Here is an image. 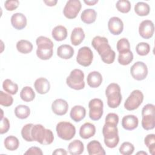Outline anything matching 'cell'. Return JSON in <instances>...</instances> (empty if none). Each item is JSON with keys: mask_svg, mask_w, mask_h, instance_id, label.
Returning <instances> with one entry per match:
<instances>
[{"mask_svg": "<svg viewBox=\"0 0 155 155\" xmlns=\"http://www.w3.org/2000/svg\"><path fill=\"white\" fill-rule=\"evenodd\" d=\"M91 45L97 51L104 63L111 64L114 61L116 53L111 49L108 44V41L105 37L95 36L91 41Z\"/></svg>", "mask_w": 155, "mask_h": 155, "instance_id": "1", "label": "cell"}, {"mask_svg": "<svg viewBox=\"0 0 155 155\" xmlns=\"http://www.w3.org/2000/svg\"><path fill=\"white\" fill-rule=\"evenodd\" d=\"M31 136L33 141H36L44 145L51 144L54 140V136L51 130L45 128L41 124L33 125L31 131Z\"/></svg>", "mask_w": 155, "mask_h": 155, "instance_id": "2", "label": "cell"}, {"mask_svg": "<svg viewBox=\"0 0 155 155\" xmlns=\"http://www.w3.org/2000/svg\"><path fill=\"white\" fill-rule=\"evenodd\" d=\"M36 43L38 46L36 55L40 59L48 60L52 57L54 44L49 38L43 36H39Z\"/></svg>", "mask_w": 155, "mask_h": 155, "instance_id": "3", "label": "cell"}, {"mask_svg": "<svg viewBox=\"0 0 155 155\" xmlns=\"http://www.w3.org/2000/svg\"><path fill=\"white\" fill-rule=\"evenodd\" d=\"M102 134L104 137V143L107 147L113 148L117 145L119 137L117 125L105 123L102 128Z\"/></svg>", "mask_w": 155, "mask_h": 155, "instance_id": "4", "label": "cell"}, {"mask_svg": "<svg viewBox=\"0 0 155 155\" xmlns=\"http://www.w3.org/2000/svg\"><path fill=\"white\" fill-rule=\"evenodd\" d=\"M105 95L107 97V105L111 108H116L119 106L122 101L120 86L116 83L110 84L106 90Z\"/></svg>", "mask_w": 155, "mask_h": 155, "instance_id": "5", "label": "cell"}, {"mask_svg": "<svg viewBox=\"0 0 155 155\" xmlns=\"http://www.w3.org/2000/svg\"><path fill=\"white\" fill-rule=\"evenodd\" d=\"M142 126L145 130H152L155 127L154 105L151 104L145 105L142 110Z\"/></svg>", "mask_w": 155, "mask_h": 155, "instance_id": "6", "label": "cell"}, {"mask_svg": "<svg viewBox=\"0 0 155 155\" xmlns=\"http://www.w3.org/2000/svg\"><path fill=\"white\" fill-rule=\"evenodd\" d=\"M84 73L80 69H74L66 79L67 85L71 88L79 90L85 87Z\"/></svg>", "mask_w": 155, "mask_h": 155, "instance_id": "7", "label": "cell"}, {"mask_svg": "<svg viewBox=\"0 0 155 155\" xmlns=\"http://www.w3.org/2000/svg\"><path fill=\"white\" fill-rule=\"evenodd\" d=\"M56 130L59 137L65 140H70L76 134L75 127L69 122H60L56 125Z\"/></svg>", "mask_w": 155, "mask_h": 155, "instance_id": "8", "label": "cell"}, {"mask_svg": "<svg viewBox=\"0 0 155 155\" xmlns=\"http://www.w3.org/2000/svg\"><path fill=\"white\" fill-rule=\"evenodd\" d=\"M143 94L139 90H133L126 99L124 103V107L128 111L137 109L142 103Z\"/></svg>", "mask_w": 155, "mask_h": 155, "instance_id": "9", "label": "cell"}, {"mask_svg": "<svg viewBox=\"0 0 155 155\" xmlns=\"http://www.w3.org/2000/svg\"><path fill=\"white\" fill-rule=\"evenodd\" d=\"M104 104L101 99L94 98L88 104L89 117L93 120H99L103 115Z\"/></svg>", "mask_w": 155, "mask_h": 155, "instance_id": "10", "label": "cell"}, {"mask_svg": "<svg viewBox=\"0 0 155 155\" xmlns=\"http://www.w3.org/2000/svg\"><path fill=\"white\" fill-rule=\"evenodd\" d=\"M81 7L82 5L80 1L69 0L67 2L64 8V15L68 19H74L78 16Z\"/></svg>", "mask_w": 155, "mask_h": 155, "instance_id": "11", "label": "cell"}, {"mask_svg": "<svg viewBox=\"0 0 155 155\" xmlns=\"http://www.w3.org/2000/svg\"><path fill=\"white\" fill-rule=\"evenodd\" d=\"M93 58V54L88 47H82L79 49L76 56L77 62L84 67L91 65Z\"/></svg>", "mask_w": 155, "mask_h": 155, "instance_id": "12", "label": "cell"}, {"mask_svg": "<svg viewBox=\"0 0 155 155\" xmlns=\"http://www.w3.org/2000/svg\"><path fill=\"white\" fill-rule=\"evenodd\" d=\"M130 73L134 79L137 81L143 80L148 74L147 66L144 62L137 61L131 67Z\"/></svg>", "mask_w": 155, "mask_h": 155, "instance_id": "13", "label": "cell"}, {"mask_svg": "<svg viewBox=\"0 0 155 155\" xmlns=\"http://www.w3.org/2000/svg\"><path fill=\"white\" fill-rule=\"evenodd\" d=\"M154 31L153 22L150 20H144L141 22L139 26V33L144 39L151 38Z\"/></svg>", "mask_w": 155, "mask_h": 155, "instance_id": "14", "label": "cell"}, {"mask_svg": "<svg viewBox=\"0 0 155 155\" xmlns=\"http://www.w3.org/2000/svg\"><path fill=\"white\" fill-rule=\"evenodd\" d=\"M108 28L111 34L114 35H119L123 31L124 24L119 18L114 16L109 19Z\"/></svg>", "mask_w": 155, "mask_h": 155, "instance_id": "15", "label": "cell"}, {"mask_svg": "<svg viewBox=\"0 0 155 155\" xmlns=\"http://www.w3.org/2000/svg\"><path fill=\"white\" fill-rule=\"evenodd\" d=\"M68 109L67 102L63 99H57L54 100L51 104V110L53 112L58 116L65 114Z\"/></svg>", "mask_w": 155, "mask_h": 155, "instance_id": "16", "label": "cell"}, {"mask_svg": "<svg viewBox=\"0 0 155 155\" xmlns=\"http://www.w3.org/2000/svg\"><path fill=\"white\" fill-rule=\"evenodd\" d=\"M11 24L16 30H22L27 25V18L21 13H16L11 17Z\"/></svg>", "mask_w": 155, "mask_h": 155, "instance_id": "17", "label": "cell"}, {"mask_svg": "<svg viewBox=\"0 0 155 155\" xmlns=\"http://www.w3.org/2000/svg\"><path fill=\"white\" fill-rule=\"evenodd\" d=\"M122 126L127 130H133L136 128L139 124L138 118L133 114H128L123 117L122 119Z\"/></svg>", "mask_w": 155, "mask_h": 155, "instance_id": "18", "label": "cell"}, {"mask_svg": "<svg viewBox=\"0 0 155 155\" xmlns=\"http://www.w3.org/2000/svg\"><path fill=\"white\" fill-rule=\"evenodd\" d=\"M34 87L38 93L44 94L49 91L50 89V84L46 78H39L35 81Z\"/></svg>", "mask_w": 155, "mask_h": 155, "instance_id": "19", "label": "cell"}, {"mask_svg": "<svg viewBox=\"0 0 155 155\" xmlns=\"http://www.w3.org/2000/svg\"><path fill=\"white\" fill-rule=\"evenodd\" d=\"M95 133L96 127L93 124L90 122L84 124L79 130V136L84 139H87L93 137Z\"/></svg>", "mask_w": 155, "mask_h": 155, "instance_id": "20", "label": "cell"}, {"mask_svg": "<svg viewBox=\"0 0 155 155\" xmlns=\"http://www.w3.org/2000/svg\"><path fill=\"white\" fill-rule=\"evenodd\" d=\"M85 108L81 105H75L73 107L70 113L71 119L76 122L82 120L85 117Z\"/></svg>", "mask_w": 155, "mask_h": 155, "instance_id": "21", "label": "cell"}, {"mask_svg": "<svg viewBox=\"0 0 155 155\" xmlns=\"http://www.w3.org/2000/svg\"><path fill=\"white\" fill-rule=\"evenodd\" d=\"M88 85L91 88H97L101 85L102 82L101 74L97 71L90 72L87 78Z\"/></svg>", "mask_w": 155, "mask_h": 155, "instance_id": "22", "label": "cell"}, {"mask_svg": "<svg viewBox=\"0 0 155 155\" xmlns=\"http://www.w3.org/2000/svg\"><path fill=\"white\" fill-rule=\"evenodd\" d=\"M87 148L90 155H105L106 154L101 143L96 140L90 141L88 143Z\"/></svg>", "mask_w": 155, "mask_h": 155, "instance_id": "23", "label": "cell"}, {"mask_svg": "<svg viewBox=\"0 0 155 155\" xmlns=\"http://www.w3.org/2000/svg\"><path fill=\"white\" fill-rule=\"evenodd\" d=\"M85 38V33L81 27H75L71 31L70 40L71 44L77 46L81 44Z\"/></svg>", "mask_w": 155, "mask_h": 155, "instance_id": "24", "label": "cell"}, {"mask_svg": "<svg viewBox=\"0 0 155 155\" xmlns=\"http://www.w3.org/2000/svg\"><path fill=\"white\" fill-rule=\"evenodd\" d=\"M74 54L73 48L68 44H63L58 47L57 55L64 59H70Z\"/></svg>", "mask_w": 155, "mask_h": 155, "instance_id": "25", "label": "cell"}, {"mask_svg": "<svg viewBox=\"0 0 155 155\" xmlns=\"http://www.w3.org/2000/svg\"><path fill=\"white\" fill-rule=\"evenodd\" d=\"M97 17V13L93 8L85 9L81 13V19L85 24H90L95 22Z\"/></svg>", "mask_w": 155, "mask_h": 155, "instance_id": "26", "label": "cell"}, {"mask_svg": "<svg viewBox=\"0 0 155 155\" xmlns=\"http://www.w3.org/2000/svg\"><path fill=\"white\" fill-rule=\"evenodd\" d=\"M51 35L53 39L56 41H64L67 36V28L61 25H57L52 30Z\"/></svg>", "mask_w": 155, "mask_h": 155, "instance_id": "27", "label": "cell"}, {"mask_svg": "<svg viewBox=\"0 0 155 155\" xmlns=\"http://www.w3.org/2000/svg\"><path fill=\"white\" fill-rule=\"evenodd\" d=\"M84 147L83 143L79 140H74L68 146V151L70 154L79 155L84 151Z\"/></svg>", "mask_w": 155, "mask_h": 155, "instance_id": "28", "label": "cell"}, {"mask_svg": "<svg viewBox=\"0 0 155 155\" xmlns=\"http://www.w3.org/2000/svg\"><path fill=\"white\" fill-rule=\"evenodd\" d=\"M18 51L22 54H28L33 50V44L31 42L25 39H21L16 43Z\"/></svg>", "mask_w": 155, "mask_h": 155, "instance_id": "29", "label": "cell"}, {"mask_svg": "<svg viewBox=\"0 0 155 155\" xmlns=\"http://www.w3.org/2000/svg\"><path fill=\"white\" fill-rule=\"evenodd\" d=\"M4 144L7 150L15 151L18 148L19 146V141L16 137L14 136H9L5 139Z\"/></svg>", "mask_w": 155, "mask_h": 155, "instance_id": "30", "label": "cell"}, {"mask_svg": "<svg viewBox=\"0 0 155 155\" xmlns=\"http://www.w3.org/2000/svg\"><path fill=\"white\" fill-rule=\"evenodd\" d=\"M134 12L138 16H147L150 12V7L147 3L144 2H138L134 5Z\"/></svg>", "mask_w": 155, "mask_h": 155, "instance_id": "31", "label": "cell"}, {"mask_svg": "<svg viewBox=\"0 0 155 155\" xmlns=\"http://www.w3.org/2000/svg\"><path fill=\"white\" fill-rule=\"evenodd\" d=\"M20 97L24 102H30L35 97V93L31 87L26 86L24 87L21 91Z\"/></svg>", "mask_w": 155, "mask_h": 155, "instance_id": "32", "label": "cell"}, {"mask_svg": "<svg viewBox=\"0 0 155 155\" xmlns=\"http://www.w3.org/2000/svg\"><path fill=\"white\" fill-rule=\"evenodd\" d=\"M15 116L20 119H24L27 118L30 114V108L25 105H19L15 109Z\"/></svg>", "mask_w": 155, "mask_h": 155, "instance_id": "33", "label": "cell"}, {"mask_svg": "<svg viewBox=\"0 0 155 155\" xmlns=\"http://www.w3.org/2000/svg\"><path fill=\"white\" fill-rule=\"evenodd\" d=\"M133 59V54L131 51H125L119 53L118 62L122 65H127L130 64Z\"/></svg>", "mask_w": 155, "mask_h": 155, "instance_id": "34", "label": "cell"}, {"mask_svg": "<svg viewBox=\"0 0 155 155\" xmlns=\"http://www.w3.org/2000/svg\"><path fill=\"white\" fill-rule=\"evenodd\" d=\"M2 88L5 91L10 94H15L18 91V85L9 79H5L2 83Z\"/></svg>", "mask_w": 155, "mask_h": 155, "instance_id": "35", "label": "cell"}, {"mask_svg": "<svg viewBox=\"0 0 155 155\" xmlns=\"http://www.w3.org/2000/svg\"><path fill=\"white\" fill-rule=\"evenodd\" d=\"M116 7L117 10L123 13H127L131 10V5L128 0H119L116 4Z\"/></svg>", "mask_w": 155, "mask_h": 155, "instance_id": "36", "label": "cell"}, {"mask_svg": "<svg viewBox=\"0 0 155 155\" xmlns=\"http://www.w3.org/2000/svg\"><path fill=\"white\" fill-rule=\"evenodd\" d=\"M144 143L148 147L150 153L151 154H154L155 151V135L154 134H149L144 139Z\"/></svg>", "mask_w": 155, "mask_h": 155, "instance_id": "37", "label": "cell"}, {"mask_svg": "<svg viewBox=\"0 0 155 155\" xmlns=\"http://www.w3.org/2000/svg\"><path fill=\"white\" fill-rule=\"evenodd\" d=\"M119 150V153L122 155H130L134 152V147L131 143L125 142L122 143Z\"/></svg>", "mask_w": 155, "mask_h": 155, "instance_id": "38", "label": "cell"}, {"mask_svg": "<svg viewBox=\"0 0 155 155\" xmlns=\"http://www.w3.org/2000/svg\"><path fill=\"white\" fill-rule=\"evenodd\" d=\"M33 126V124H27L25 125L21 130V136L22 138L27 142L33 141L31 136V131Z\"/></svg>", "mask_w": 155, "mask_h": 155, "instance_id": "39", "label": "cell"}, {"mask_svg": "<svg viewBox=\"0 0 155 155\" xmlns=\"http://www.w3.org/2000/svg\"><path fill=\"white\" fill-rule=\"evenodd\" d=\"M136 51L140 56H146L150 51V46L147 42H139L136 47Z\"/></svg>", "mask_w": 155, "mask_h": 155, "instance_id": "40", "label": "cell"}, {"mask_svg": "<svg viewBox=\"0 0 155 155\" xmlns=\"http://www.w3.org/2000/svg\"><path fill=\"white\" fill-rule=\"evenodd\" d=\"M116 48L119 53L130 50V44L128 40L125 38L119 39L117 42Z\"/></svg>", "mask_w": 155, "mask_h": 155, "instance_id": "41", "label": "cell"}, {"mask_svg": "<svg viewBox=\"0 0 155 155\" xmlns=\"http://www.w3.org/2000/svg\"><path fill=\"white\" fill-rule=\"evenodd\" d=\"M13 102V99L10 94L0 91V104L4 107H10Z\"/></svg>", "mask_w": 155, "mask_h": 155, "instance_id": "42", "label": "cell"}, {"mask_svg": "<svg viewBox=\"0 0 155 155\" xmlns=\"http://www.w3.org/2000/svg\"><path fill=\"white\" fill-rule=\"evenodd\" d=\"M105 122L107 124L117 125V124L119 122V116L117 114L114 113H108L105 117Z\"/></svg>", "mask_w": 155, "mask_h": 155, "instance_id": "43", "label": "cell"}, {"mask_svg": "<svg viewBox=\"0 0 155 155\" xmlns=\"http://www.w3.org/2000/svg\"><path fill=\"white\" fill-rule=\"evenodd\" d=\"M19 5L18 0H7L4 2V7L8 11H13L16 9Z\"/></svg>", "mask_w": 155, "mask_h": 155, "instance_id": "44", "label": "cell"}, {"mask_svg": "<svg viewBox=\"0 0 155 155\" xmlns=\"http://www.w3.org/2000/svg\"><path fill=\"white\" fill-rule=\"evenodd\" d=\"M10 122L7 117H3L1 119V127H0V133L1 134L6 133L10 128Z\"/></svg>", "mask_w": 155, "mask_h": 155, "instance_id": "45", "label": "cell"}, {"mask_svg": "<svg viewBox=\"0 0 155 155\" xmlns=\"http://www.w3.org/2000/svg\"><path fill=\"white\" fill-rule=\"evenodd\" d=\"M24 154H32V155H42L43 153L41 149L37 147H31L28 148Z\"/></svg>", "mask_w": 155, "mask_h": 155, "instance_id": "46", "label": "cell"}, {"mask_svg": "<svg viewBox=\"0 0 155 155\" xmlns=\"http://www.w3.org/2000/svg\"><path fill=\"white\" fill-rule=\"evenodd\" d=\"M53 154H56V155H66L67 154V152L63 148H58L56 149L52 153Z\"/></svg>", "mask_w": 155, "mask_h": 155, "instance_id": "47", "label": "cell"}, {"mask_svg": "<svg viewBox=\"0 0 155 155\" xmlns=\"http://www.w3.org/2000/svg\"><path fill=\"white\" fill-rule=\"evenodd\" d=\"M44 2L47 5V6H54L57 2L58 1L57 0H48V1H44Z\"/></svg>", "mask_w": 155, "mask_h": 155, "instance_id": "48", "label": "cell"}, {"mask_svg": "<svg viewBox=\"0 0 155 155\" xmlns=\"http://www.w3.org/2000/svg\"><path fill=\"white\" fill-rule=\"evenodd\" d=\"M84 2L86 4L88 5H94V4H96V3H97L98 1H97V0H92V1H91V0H87V1L84 0Z\"/></svg>", "mask_w": 155, "mask_h": 155, "instance_id": "49", "label": "cell"}, {"mask_svg": "<svg viewBox=\"0 0 155 155\" xmlns=\"http://www.w3.org/2000/svg\"><path fill=\"white\" fill-rule=\"evenodd\" d=\"M137 154H143V155H147V153L145 151H139L136 153Z\"/></svg>", "mask_w": 155, "mask_h": 155, "instance_id": "50", "label": "cell"}]
</instances>
